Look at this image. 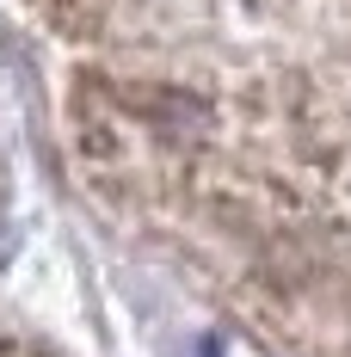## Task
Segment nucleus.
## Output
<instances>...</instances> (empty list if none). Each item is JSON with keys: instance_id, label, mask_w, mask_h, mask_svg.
Masks as SVG:
<instances>
[]
</instances>
